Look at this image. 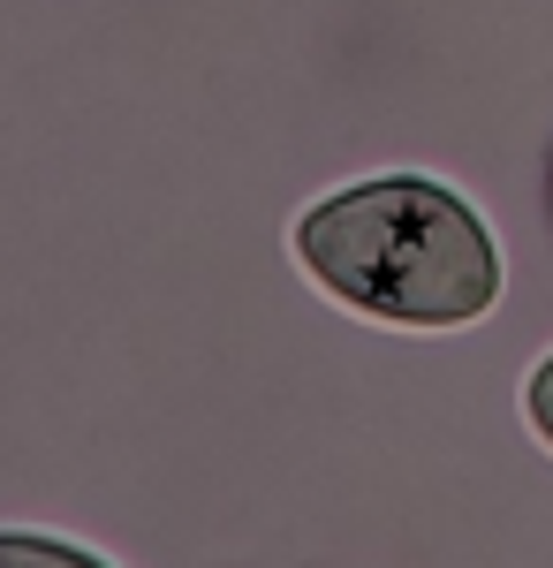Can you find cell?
I'll return each instance as SVG.
<instances>
[{"label": "cell", "instance_id": "obj_1", "mask_svg": "<svg viewBox=\"0 0 553 568\" xmlns=\"http://www.w3.org/2000/svg\"><path fill=\"white\" fill-rule=\"evenodd\" d=\"M303 281L402 334H455L501 304V243L463 190L432 175H364L311 197L289 227Z\"/></svg>", "mask_w": 553, "mask_h": 568}, {"label": "cell", "instance_id": "obj_3", "mask_svg": "<svg viewBox=\"0 0 553 568\" xmlns=\"http://www.w3.org/2000/svg\"><path fill=\"white\" fill-rule=\"evenodd\" d=\"M523 417H531V433L553 447V349L531 364V379H523Z\"/></svg>", "mask_w": 553, "mask_h": 568}, {"label": "cell", "instance_id": "obj_2", "mask_svg": "<svg viewBox=\"0 0 553 568\" xmlns=\"http://www.w3.org/2000/svg\"><path fill=\"white\" fill-rule=\"evenodd\" d=\"M0 568H114V561L77 546V538H53V530H0Z\"/></svg>", "mask_w": 553, "mask_h": 568}]
</instances>
